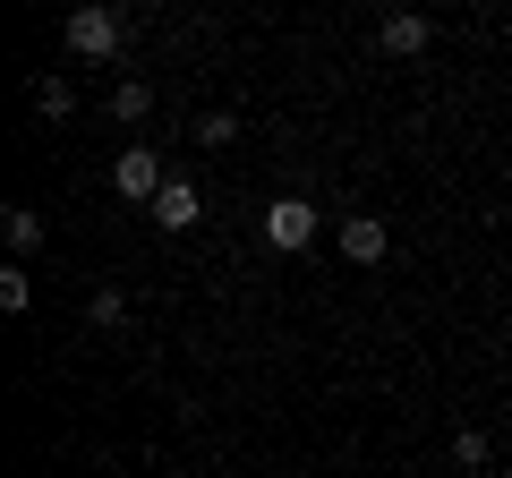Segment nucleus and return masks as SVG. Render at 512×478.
<instances>
[{"instance_id":"f257e3e1","label":"nucleus","mask_w":512,"mask_h":478,"mask_svg":"<svg viewBox=\"0 0 512 478\" xmlns=\"http://www.w3.org/2000/svg\"><path fill=\"white\" fill-rule=\"evenodd\" d=\"M120 35H128L120 9H77L69 18V52H86V60H120Z\"/></svg>"},{"instance_id":"f03ea898","label":"nucleus","mask_w":512,"mask_h":478,"mask_svg":"<svg viewBox=\"0 0 512 478\" xmlns=\"http://www.w3.org/2000/svg\"><path fill=\"white\" fill-rule=\"evenodd\" d=\"M265 239H274V248H308L316 239V205L308 197H274L265 205Z\"/></svg>"},{"instance_id":"7ed1b4c3","label":"nucleus","mask_w":512,"mask_h":478,"mask_svg":"<svg viewBox=\"0 0 512 478\" xmlns=\"http://www.w3.org/2000/svg\"><path fill=\"white\" fill-rule=\"evenodd\" d=\"M111 188H120V197H146V205H154V197H163L171 180H163V163H154L146 146H128L120 163H111Z\"/></svg>"},{"instance_id":"20e7f679","label":"nucleus","mask_w":512,"mask_h":478,"mask_svg":"<svg viewBox=\"0 0 512 478\" xmlns=\"http://www.w3.org/2000/svg\"><path fill=\"white\" fill-rule=\"evenodd\" d=\"M427 35H436V26H427L419 9H393V18L376 26V43H384L393 60H419V52H427Z\"/></svg>"},{"instance_id":"39448f33","label":"nucleus","mask_w":512,"mask_h":478,"mask_svg":"<svg viewBox=\"0 0 512 478\" xmlns=\"http://www.w3.org/2000/svg\"><path fill=\"white\" fill-rule=\"evenodd\" d=\"M384 248H393V231H384L376 214H350V222H342V257H350V265H376Z\"/></svg>"},{"instance_id":"423d86ee","label":"nucleus","mask_w":512,"mask_h":478,"mask_svg":"<svg viewBox=\"0 0 512 478\" xmlns=\"http://www.w3.org/2000/svg\"><path fill=\"white\" fill-rule=\"evenodd\" d=\"M146 214H154V222H163V231H188V222H197V214H205V197H197V188H188V180H171V188H163V197H154V205H146Z\"/></svg>"},{"instance_id":"0eeeda50","label":"nucleus","mask_w":512,"mask_h":478,"mask_svg":"<svg viewBox=\"0 0 512 478\" xmlns=\"http://www.w3.org/2000/svg\"><path fill=\"white\" fill-rule=\"evenodd\" d=\"M35 111H43V120H69V111H77L69 77H35Z\"/></svg>"},{"instance_id":"6e6552de","label":"nucleus","mask_w":512,"mask_h":478,"mask_svg":"<svg viewBox=\"0 0 512 478\" xmlns=\"http://www.w3.org/2000/svg\"><path fill=\"white\" fill-rule=\"evenodd\" d=\"M154 111V94L137 86V77H120V86H111V120H146Z\"/></svg>"},{"instance_id":"1a4fd4ad","label":"nucleus","mask_w":512,"mask_h":478,"mask_svg":"<svg viewBox=\"0 0 512 478\" xmlns=\"http://www.w3.org/2000/svg\"><path fill=\"white\" fill-rule=\"evenodd\" d=\"M9 248H18V257L43 248V214H35V205H9Z\"/></svg>"},{"instance_id":"9d476101","label":"nucleus","mask_w":512,"mask_h":478,"mask_svg":"<svg viewBox=\"0 0 512 478\" xmlns=\"http://www.w3.org/2000/svg\"><path fill=\"white\" fill-rule=\"evenodd\" d=\"M453 461H461V470H487V427H461V436H453Z\"/></svg>"},{"instance_id":"9b49d317","label":"nucleus","mask_w":512,"mask_h":478,"mask_svg":"<svg viewBox=\"0 0 512 478\" xmlns=\"http://www.w3.org/2000/svg\"><path fill=\"white\" fill-rule=\"evenodd\" d=\"M231 137H239L231 111H205V120H197V146H231Z\"/></svg>"},{"instance_id":"f8f14e48","label":"nucleus","mask_w":512,"mask_h":478,"mask_svg":"<svg viewBox=\"0 0 512 478\" xmlns=\"http://www.w3.org/2000/svg\"><path fill=\"white\" fill-rule=\"evenodd\" d=\"M26 299H35V282H26L18 265H9V274H0V308H9V316H26Z\"/></svg>"},{"instance_id":"ddd939ff","label":"nucleus","mask_w":512,"mask_h":478,"mask_svg":"<svg viewBox=\"0 0 512 478\" xmlns=\"http://www.w3.org/2000/svg\"><path fill=\"white\" fill-rule=\"evenodd\" d=\"M86 316H94V325H120V316H128V291H94Z\"/></svg>"},{"instance_id":"4468645a","label":"nucleus","mask_w":512,"mask_h":478,"mask_svg":"<svg viewBox=\"0 0 512 478\" xmlns=\"http://www.w3.org/2000/svg\"><path fill=\"white\" fill-rule=\"evenodd\" d=\"M504 478H512V461H504Z\"/></svg>"}]
</instances>
